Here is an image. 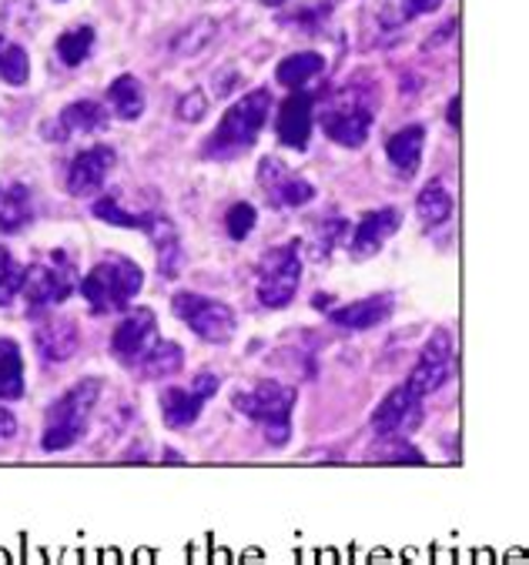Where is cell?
<instances>
[{
    "label": "cell",
    "instance_id": "1",
    "mask_svg": "<svg viewBox=\"0 0 529 565\" xmlns=\"http://www.w3.org/2000/svg\"><path fill=\"white\" fill-rule=\"evenodd\" d=\"M268 115H272V94L265 87L245 94L242 100H235L225 110L222 125L215 128V135H211L208 145H204V154L208 158H235V154L248 151L258 141Z\"/></svg>",
    "mask_w": 529,
    "mask_h": 565
},
{
    "label": "cell",
    "instance_id": "2",
    "mask_svg": "<svg viewBox=\"0 0 529 565\" xmlns=\"http://www.w3.org/2000/svg\"><path fill=\"white\" fill-rule=\"evenodd\" d=\"M141 288H145V271L131 258H104L81 281V295L87 298L94 315H112L128 308Z\"/></svg>",
    "mask_w": 529,
    "mask_h": 565
},
{
    "label": "cell",
    "instance_id": "3",
    "mask_svg": "<svg viewBox=\"0 0 529 565\" xmlns=\"http://www.w3.org/2000/svg\"><path fill=\"white\" fill-rule=\"evenodd\" d=\"M100 395V379H84L74 388H67L44 418V435H41V448L44 451H67L71 445H77L84 438L87 418L97 405Z\"/></svg>",
    "mask_w": 529,
    "mask_h": 565
},
{
    "label": "cell",
    "instance_id": "4",
    "mask_svg": "<svg viewBox=\"0 0 529 565\" xmlns=\"http://www.w3.org/2000/svg\"><path fill=\"white\" fill-rule=\"evenodd\" d=\"M232 402H235V408L242 415H248L252 422H258L265 428L268 445H275V448L288 445V438H292V412H295V402H298L295 388H288L282 382H262L252 392H239Z\"/></svg>",
    "mask_w": 529,
    "mask_h": 565
},
{
    "label": "cell",
    "instance_id": "5",
    "mask_svg": "<svg viewBox=\"0 0 529 565\" xmlns=\"http://www.w3.org/2000/svg\"><path fill=\"white\" fill-rule=\"evenodd\" d=\"M322 131L342 145V148H362L369 131H372V121H375V110H372V100L359 90V87H342L339 94H332V100L326 104L322 110Z\"/></svg>",
    "mask_w": 529,
    "mask_h": 565
},
{
    "label": "cell",
    "instance_id": "6",
    "mask_svg": "<svg viewBox=\"0 0 529 565\" xmlns=\"http://www.w3.org/2000/svg\"><path fill=\"white\" fill-rule=\"evenodd\" d=\"M171 311L201 338V342L211 345H225L239 331V318L225 301L204 298V295H191V291H178L171 298Z\"/></svg>",
    "mask_w": 529,
    "mask_h": 565
},
{
    "label": "cell",
    "instance_id": "7",
    "mask_svg": "<svg viewBox=\"0 0 529 565\" xmlns=\"http://www.w3.org/2000/svg\"><path fill=\"white\" fill-rule=\"evenodd\" d=\"M301 285V255H298V242L278 245L272 252H265V258L258 262V301L272 311L288 308L295 291Z\"/></svg>",
    "mask_w": 529,
    "mask_h": 565
},
{
    "label": "cell",
    "instance_id": "8",
    "mask_svg": "<svg viewBox=\"0 0 529 565\" xmlns=\"http://www.w3.org/2000/svg\"><path fill=\"white\" fill-rule=\"evenodd\" d=\"M21 291H24L31 311H44V308H54V305L67 301V295L74 291V268H71L67 255L51 252L44 262H38L28 271Z\"/></svg>",
    "mask_w": 529,
    "mask_h": 565
},
{
    "label": "cell",
    "instance_id": "9",
    "mask_svg": "<svg viewBox=\"0 0 529 565\" xmlns=\"http://www.w3.org/2000/svg\"><path fill=\"white\" fill-rule=\"evenodd\" d=\"M161 342L158 334V318L148 308L131 311L112 334V355L125 365V369H141V362L155 352V345Z\"/></svg>",
    "mask_w": 529,
    "mask_h": 565
},
{
    "label": "cell",
    "instance_id": "10",
    "mask_svg": "<svg viewBox=\"0 0 529 565\" xmlns=\"http://www.w3.org/2000/svg\"><path fill=\"white\" fill-rule=\"evenodd\" d=\"M449 375H453V334L446 328H436L430 334V342H426V349H422V355H419V362H415L405 385L415 395L426 398V395L440 392Z\"/></svg>",
    "mask_w": 529,
    "mask_h": 565
},
{
    "label": "cell",
    "instance_id": "11",
    "mask_svg": "<svg viewBox=\"0 0 529 565\" xmlns=\"http://www.w3.org/2000/svg\"><path fill=\"white\" fill-rule=\"evenodd\" d=\"M219 388H222V379L211 375V372H201L191 388H168L161 395V418H165V425L174 428V431L191 428L201 418L204 402L211 395H219Z\"/></svg>",
    "mask_w": 529,
    "mask_h": 565
},
{
    "label": "cell",
    "instance_id": "12",
    "mask_svg": "<svg viewBox=\"0 0 529 565\" xmlns=\"http://www.w3.org/2000/svg\"><path fill=\"white\" fill-rule=\"evenodd\" d=\"M258 181L265 188V198L278 207H305L315 201V188L305 178L292 174L278 158H262Z\"/></svg>",
    "mask_w": 529,
    "mask_h": 565
},
{
    "label": "cell",
    "instance_id": "13",
    "mask_svg": "<svg viewBox=\"0 0 529 565\" xmlns=\"http://www.w3.org/2000/svg\"><path fill=\"white\" fill-rule=\"evenodd\" d=\"M422 415V395H415L409 385L392 388L382 405L372 415V431L375 438H392V435H405Z\"/></svg>",
    "mask_w": 529,
    "mask_h": 565
},
{
    "label": "cell",
    "instance_id": "14",
    "mask_svg": "<svg viewBox=\"0 0 529 565\" xmlns=\"http://www.w3.org/2000/svg\"><path fill=\"white\" fill-rule=\"evenodd\" d=\"M399 228H402V214H399L395 207H379V211L362 214L359 224H356V232H352V238H349L352 258L366 262V258L379 255L382 245H385Z\"/></svg>",
    "mask_w": 529,
    "mask_h": 565
},
{
    "label": "cell",
    "instance_id": "15",
    "mask_svg": "<svg viewBox=\"0 0 529 565\" xmlns=\"http://www.w3.org/2000/svg\"><path fill=\"white\" fill-rule=\"evenodd\" d=\"M112 168H115V151L108 145H94V148L81 151L67 168V191L74 198H87V194L100 191Z\"/></svg>",
    "mask_w": 529,
    "mask_h": 565
},
{
    "label": "cell",
    "instance_id": "16",
    "mask_svg": "<svg viewBox=\"0 0 529 565\" xmlns=\"http://www.w3.org/2000/svg\"><path fill=\"white\" fill-rule=\"evenodd\" d=\"M311 94L308 90H292L282 107H278V121H275V135L285 148L292 151H305L308 138H311Z\"/></svg>",
    "mask_w": 529,
    "mask_h": 565
},
{
    "label": "cell",
    "instance_id": "17",
    "mask_svg": "<svg viewBox=\"0 0 529 565\" xmlns=\"http://www.w3.org/2000/svg\"><path fill=\"white\" fill-rule=\"evenodd\" d=\"M34 342H38V352H41V359L47 365H61V362L77 355V349H81V328H77L74 318H51V321L38 324Z\"/></svg>",
    "mask_w": 529,
    "mask_h": 565
},
{
    "label": "cell",
    "instance_id": "18",
    "mask_svg": "<svg viewBox=\"0 0 529 565\" xmlns=\"http://www.w3.org/2000/svg\"><path fill=\"white\" fill-rule=\"evenodd\" d=\"M108 125V110L94 100H74L61 110V118L44 125V138L47 141H67L71 135H91Z\"/></svg>",
    "mask_w": 529,
    "mask_h": 565
},
{
    "label": "cell",
    "instance_id": "19",
    "mask_svg": "<svg viewBox=\"0 0 529 565\" xmlns=\"http://www.w3.org/2000/svg\"><path fill=\"white\" fill-rule=\"evenodd\" d=\"M392 311H395V298L392 295H369V298H359L352 305L332 308L329 321L346 328V331H366V328H375V324L389 321Z\"/></svg>",
    "mask_w": 529,
    "mask_h": 565
},
{
    "label": "cell",
    "instance_id": "20",
    "mask_svg": "<svg viewBox=\"0 0 529 565\" xmlns=\"http://www.w3.org/2000/svg\"><path fill=\"white\" fill-rule=\"evenodd\" d=\"M422 148H426V128L419 125H409L402 131H395L385 145V154H389V164L399 178H415L419 164H422Z\"/></svg>",
    "mask_w": 529,
    "mask_h": 565
},
{
    "label": "cell",
    "instance_id": "21",
    "mask_svg": "<svg viewBox=\"0 0 529 565\" xmlns=\"http://www.w3.org/2000/svg\"><path fill=\"white\" fill-rule=\"evenodd\" d=\"M34 217V198L31 188L21 181H8L0 184V232L4 235H18L24 232Z\"/></svg>",
    "mask_w": 529,
    "mask_h": 565
},
{
    "label": "cell",
    "instance_id": "22",
    "mask_svg": "<svg viewBox=\"0 0 529 565\" xmlns=\"http://www.w3.org/2000/svg\"><path fill=\"white\" fill-rule=\"evenodd\" d=\"M326 71V57L319 51H301V54H288L278 67H275V81L288 90H301L308 81H315Z\"/></svg>",
    "mask_w": 529,
    "mask_h": 565
},
{
    "label": "cell",
    "instance_id": "23",
    "mask_svg": "<svg viewBox=\"0 0 529 565\" xmlns=\"http://www.w3.org/2000/svg\"><path fill=\"white\" fill-rule=\"evenodd\" d=\"M24 395V359L14 338H0V402Z\"/></svg>",
    "mask_w": 529,
    "mask_h": 565
},
{
    "label": "cell",
    "instance_id": "24",
    "mask_svg": "<svg viewBox=\"0 0 529 565\" xmlns=\"http://www.w3.org/2000/svg\"><path fill=\"white\" fill-rule=\"evenodd\" d=\"M108 100L121 121H138L145 115V87L135 74H121L108 87Z\"/></svg>",
    "mask_w": 529,
    "mask_h": 565
},
{
    "label": "cell",
    "instance_id": "25",
    "mask_svg": "<svg viewBox=\"0 0 529 565\" xmlns=\"http://www.w3.org/2000/svg\"><path fill=\"white\" fill-rule=\"evenodd\" d=\"M415 211H419V221L426 224V228H440V224H446L453 217V198H449L446 184L430 181L415 198Z\"/></svg>",
    "mask_w": 529,
    "mask_h": 565
},
{
    "label": "cell",
    "instance_id": "26",
    "mask_svg": "<svg viewBox=\"0 0 529 565\" xmlns=\"http://www.w3.org/2000/svg\"><path fill=\"white\" fill-rule=\"evenodd\" d=\"M443 8V0H382L379 4V21L385 28H402L419 14H433Z\"/></svg>",
    "mask_w": 529,
    "mask_h": 565
},
{
    "label": "cell",
    "instance_id": "27",
    "mask_svg": "<svg viewBox=\"0 0 529 565\" xmlns=\"http://www.w3.org/2000/svg\"><path fill=\"white\" fill-rule=\"evenodd\" d=\"M181 365H184V352H181V345L178 342H158L155 345V352L141 362V369H138V375L141 379H168V375H174V372H181Z\"/></svg>",
    "mask_w": 529,
    "mask_h": 565
},
{
    "label": "cell",
    "instance_id": "28",
    "mask_svg": "<svg viewBox=\"0 0 529 565\" xmlns=\"http://www.w3.org/2000/svg\"><path fill=\"white\" fill-rule=\"evenodd\" d=\"M0 77H4L8 84L21 87L28 84L31 77V61H28V51L8 38H0Z\"/></svg>",
    "mask_w": 529,
    "mask_h": 565
},
{
    "label": "cell",
    "instance_id": "29",
    "mask_svg": "<svg viewBox=\"0 0 529 565\" xmlns=\"http://www.w3.org/2000/svg\"><path fill=\"white\" fill-rule=\"evenodd\" d=\"M94 47V28L81 24V28H71L57 38V57L67 64V67H77L81 61H87Z\"/></svg>",
    "mask_w": 529,
    "mask_h": 565
},
{
    "label": "cell",
    "instance_id": "30",
    "mask_svg": "<svg viewBox=\"0 0 529 565\" xmlns=\"http://www.w3.org/2000/svg\"><path fill=\"white\" fill-rule=\"evenodd\" d=\"M346 232H349V224H346L342 217H326V221L315 224V228H311V258H315V262L329 258L332 248L342 245Z\"/></svg>",
    "mask_w": 529,
    "mask_h": 565
},
{
    "label": "cell",
    "instance_id": "31",
    "mask_svg": "<svg viewBox=\"0 0 529 565\" xmlns=\"http://www.w3.org/2000/svg\"><path fill=\"white\" fill-rule=\"evenodd\" d=\"M24 278H28V268L4 245H0V305H11L21 295Z\"/></svg>",
    "mask_w": 529,
    "mask_h": 565
},
{
    "label": "cell",
    "instance_id": "32",
    "mask_svg": "<svg viewBox=\"0 0 529 565\" xmlns=\"http://www.w3.org/2000/svg\"><path fill=\"white\" fill-rule=\"evenodd\" d=\"M255 221H258L255 204H248V201L232 204L229 214H225V232H229V238H232V242H245V238L255 232Z\"/></svg>",
    "mask_w": 529,
    "mask_h": 565
},
{
    "label": "cell",
    "instance_id": "33",
    "mask_svg": "<svg viewBox=\"0 0 529 565\" xmlns=\"http://www.w3.org/2000/svg\"><path fill=\"white\" fill-rule=\"evenodd\" d=\"M215 21L211 18H204V21H198L194 28H188V31H181V38L174 41V54H181V57H191V54H198L211 38H215Z\"/></svg>",
    "mask_w": 529,
    "mask_h": 565
},
{
    "label": "cell",
    "instance_id": "34",
    "mask_svg": "<svg viewBox=\"0 0 529 565\" xmlns=\"http://www.w3.org/2000/svg\"><path fill=\"white\" fill-rule=\"evenodd\" d=\"M204 110H208V100H204V94L201 90H191V94H184L181 100H178V118L181 121H201L204 118Z\"/></svg>",
    "mask_w": 529,
    "mask_h": 565
},
{
    "label": "cell",
    "instance_id": "35",
    "mask_svg": "<svg viewBox=\"0 0 529 565\" xmlns=\"http://www.w3.org/2000/svg\"><path fill=\"white\" fill-rule=\"evenodd\" d=\"M14 435H18V418L11 408L0 405V438H14Z\"/></svg>",
    "mask_w": 529,
    "mask_h": 565
},
{
    "label": "cell",
    "instance_id": "36",
    "mask_svg": "<svg viewBox=\"0 0 529 565\" xmlns=\"http://www.w3.org/2000/svg\"><path fill=\"white\" fill-rule=\"evenodd\" d=\"M446 118H449V128L456 131L459 128V97L449 100V110H446Z\"/></svg>",
    "mask_w": 529,
    "mask_h": 565
},
{
    "label": "cell",
    "instance_id": "37",
    "mask_svg": "<svg viewBox=\"0 0 529 565\" xmlns=\"http://www.w3.org/2000/svg\"><path fill=\"white\" fill-rule=\"evenodd\" d=\"M165 462H171V466H181L184 459L178 456V451H174V448H168V451H165Z\"/></svg>",
    "mask_w": 529,
    "mask_h": 565
},
{
    "label": "cell",
    "instance_id": "38",
    "mask_svg": "<svg viewBox=\"0 0 529 565\" xmlns=\"http://www.w3.org/2000/svg\"><path fill=\"white\" fill-rule=\"evenodd\" d=\"M265 8H282V4H288V0H262Z\"/></svg>",
    "mask_w": 529,
    "mask_h": 565
}]
</instances>
